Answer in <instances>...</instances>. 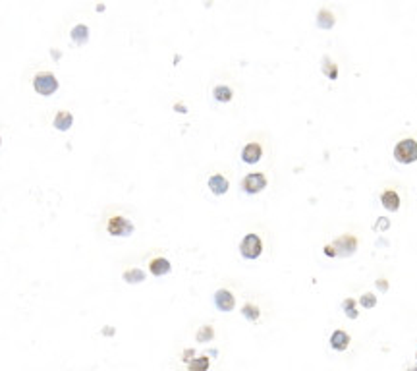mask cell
<instances>
[{
	"label": "cell",
	"mask_w": 417,
	"mask_h": 371,
	"mask_svg": "<svg viewBox=\"0 0 417 371\" xmlns=\"http://www.w3.org/2000/svg\"><path fill=\"white\" fill-rule=\"evenodd\" d=\"M394 159L402 165H410L417 161V141L416 139H402L394 147Z\"/></svg>",
	"instance_id": "1"
},
{
	"label": "cell",
	"mask_w": 417,
	"mask_h": 371,
	"mask_svg": "<svg viewBox=\"0 0 417 371\" xmlns=\"http://www.w3.org/2000/svg\"><path fill=\"white\" fill-rule=\"evenodd\" d=\"M33 87L41 95H52L58 89V81H56L54 74H50V72H39L35 76V79H33Z\"/></svg>",
	"instance_id": "2"
},
{
	"label": "cell",
	"mask_w": 417,
	"mask_h": 371,
	"mask_svg": "<svg viewBox=\"0 0 417 371\" xmlns=\"http://www.w3.org/2000/svg\"><path fill=\"white\" fill-rule=\"evenodd\" d=\"M240 251H242V255H244L246 259H257V257L261 255V251H263V242H261V238H259L257 234H247V236L242 240V244H240Z\"/></svg>",
	"instance_id": "3"
},
{
	"label": "cell",
	"mask_w": 417,
	"mask_h": 371,
	"mask_svg": "<svg viewBox=\"0 0 417 371\" xmlns=\"http://www.w3.org/2000/svg\"><path fill=\"white\" fill-rule=\"evenodd\" d=\"M108 232L112 236H130L134 232V224L126 216H112L108 220Z\"/></svg>",
	"instance_id": "4"
},
{
	"label": "cell",
	"mask_w": 417,
	"mask_h": 371,
	"mask_svg": "<svg viewBox=\"0 0 417 371\" xmlns=\"http://www.w3.org/2000/svg\"><path fill=\"white\" fill-rule=\"evenodd\" d=\"M267 186V176L261 174V172H253V174H247L242 182V189L246 193H259L261 189H265Z\"/></svg>",
	"instance_id": "5"
},
{
	"label": "cell",
	"mask_w": 417,
	"mask_h": 371,
	"mask_svg": "<svg viewBox=\"0 0 417 371\" xmlns=\"http://www.w3.org/2000/svg\"><path fill=\"white\" fill-rule=\"evenodd\" d=\"M215 304L220 311H232L234 306H236V298L230 290H218L215 294Z\"/></svg>",
	"instance_id": "6"
},
{
	"label": "cell",
	"mask_w": 417,
	"mask_h": 371,
	"mask_svg": "<svg viewBox=\"0 0 417 371\" xmlns=\"http://www.w3.org/2000/svg\"><path fill=\"white\" fill-rule=\"evenodd\" d=\"M261 155H263V147H261L259 143H247V145L244 147V151H242V159H244V163H247V165L259 163Z\"/></svg>",
	"instance_id": "7"
},
{
	"label": "cell",
	"mask_w": 417,
	"mask_h": 371,
	"mask_svg": "<svg viewBox=\"0 0 417 371\" xmlns=\"http://www.w3.org/2000/svg\"><path fill=\"white\" fill-rule=\"evenodd\" d=\"M350 344V335L346 331H334L332 337H330V346L338 352H344Z\"/></svg>",
	"instance_id": "8"
},
{
	"label": "cell",
	"mask_w": 417,
	"mask_h": 371,
	"mask_svg": "<svg viewBox=\"0 0 417 371\" xmlns=\"http://www.w3.org/2000/svg\"><path fill=\"white\" fill-rule=\"evenodd\" d=\"M334 246H342V247H338V253H342V255H352V253L355 251V247H357V242H355V238H352V236H342V238H338V240L334 242Z\"/></svg>",
	"instance_id": "9"
},
{
	"label": "cell",
	"mask_w": 417,
	"mask_h": 371,
	"mask_svg": "<svg viewBox=\"0 0 417 371\" xmlns=\"http://www.w3.org/2000/svg\"><path fill=\"white\" fill-rule=\"evenodd\" d=\"M228 180L222 176V174H215V176H211L209 178V187H211V191L213 193H216V195H222V193H226L228 191Z\"/></svg>",
	"instance_id": "10"
},
{
	"label": "cell",
	"mask_w": 417,
	"mask_h": 371,
	"mask_svg": "<svg viewBox=\"0 0 417 371\" xmlns=\"http://www.w3.org/2000/svg\"><path fill=\"white\" fill-rule=\"evenodd\" d=\"M381 201H383V207L388 209V211H398L400 209V197L396 191L392 189H386L383 195H381Z\"/></svg>",
	"instance_id": "11"
},
{
	"label": "cell",
	"mask_w": 417,
	"mask_h": 371,
	"mask_svg": "<svg viewBox=\"0 0 417 371\" xmlns=\"http://www.w3.org/2000/svg\"><path fill=\"white\" fill-rule=\"evenodd\" d=\"M149 267H151V273H153L154 277H162V275L170 273V263H168V259H164V257L153 259V261L149 263Z\"/></svg>",
	"instance_id": "12"
},
{
	"label": "cell",
	"mask_w": 417,
	"mask_h": 371,
	"mask_svg": "<svg viewBox=\"0 0 417 371\" xmlns=\"http://www.w3.org/2000/svg\"><path fill=\"white\" fill-rule=\"evenodd\" d=\"M74 124V118H72V114L70 112H58L56 116H54V126L58 128V130H70V126Z\"/></svg>",
	"instance_id": "13"
},
{
	"label": "cell",
	"mask_w": 417,
	"mask_h": 371,
	"mask_svg": "<svg viewBox=\"0 0 417 371\" xmlns=\"http://www.w3.org/2000/svg\"><path fill=\"white\" fill-rule=\"evenodd\" d=\"M87 37H89V29H87L83 23H79V25H76V27H74V31H72V39H74L76 43L83 45V43L87 41Z\"/></svg>",
	"instance_id": "14"
},
{
	"label": "cell",
	"mask_w": 417,
	"mask_h": 371,
	"mask_svg": "<svg viewBox=\"0 0 417 371\" xmlns=\"http://www.w3.org/2000/svg\"><path fill=\"white\" fill-rule=\"evenodd\" d=\"M232 97H234V93H232V89H230L228 85H218V87H215V99H216V101L228 103Z\"/></svg>",
	"instance_id": "15"
},
{
	"label": "cell",
	"mask_w": 417,
	"mask_h": 371,
	"mask_svg": "<svg viewBox=\"0 0 417 371\" xmlns=\"http://www.w3.org/2000/svg\"><path fill=\"white\" fill-rule=\"evenodd\" d=\"M209 370V358L207 356H199L195 360L189 362L187 366V371H207Z\"/></svg>",
	"instance_id": "16"
},
{
	"label": "cell",
	"mask_w": 417,
	"mask_h": 371,
	"mask_svg": "<svg viewBox=\"0 0 417 371\" xmlns=\"http://www.w3.org/2000/svg\"><path fill=\"white\" fill-rule=\"evenodd\" d=\"M319 27H332L334 25V19H332V14L326 12V10H321L319 12V19H317Z\"/></svg>",
	"instance_id": "17"
},
{
	"label": "cell",
	"mask_w": 417,
	"mask_h": 371,
	"mask_svg": "<svg viewBox=\"0 0 417 371\" xmlns=\"http://www.w3.org/2000/svg\"><path fill=\"white\" fill-rule=\"evenodd\" d=\"M213 337H215V331H213V327H209V325H205V327H201V329L197 331V340H199V342L213 340Z\"/></svg>",
	"instance_id": "18"
},
{
	"label": "cell",
	"mask_w": 417,
	"mask_h": 371,
	"mask_svg": "<svg viewBox=\"0 0 417 371\" xmlns=\"http://www.w3.org/2000/svg\"><path fill=\"white\" fill-rule=\"evenodd\" d=\"M242 313H244L249 321H257V319H259V315H261V311H259L255 306H251V304H246V306H244V309H242Z\"/></svg>",
	"instance_id": "19"
},
{
	"label": "cell",
	"mask_w": 417,
	"mask_h": 371,
	"mask_svg": "<svg viewBox=\"0 0 417 371\" xmlns=\"http://www.w3.org/2000/svg\"><path fill=\"white\" fill-rule=\"evenodd\" d=\"M124 278H126L128 282H141V280L145 278V275H143V271H139V269H132V271H126V273H124Z\"/></svg>",
	"instance_id": "20"
},
{
	"label": "cell",
	"mask_w": 417,
	"mask_h": 371,
	"mask_svg": "<svg viewBox=\"0 0 417 371\" xmlns=\"http://www.w3.org/2000/svg\"><path fill=\"white\" fill-rule=\"evenodd\" d=\"M359 304H361L363 308H373V306L377 304V298H375L373 294H365V296H361Z\"/></svg>",
	"instance_id": "21"
},
{
	"label": "cell",
	"mask_w": 417,
	"mask_h": 371,
	"mask_svg": "<svg viewBox=\"0 0 417 371\" xmlns=\"http://www.w3.org/2000/svg\"><path fill=\"white\" fill-rule=\"evenodd\" d=\"M354 306H355V302H354V300H346V302H344L346 313H348V317H352V319H355V317H357V311H354Z\"/></svg>",
	"instance_id": "22"
},
{
	"label": "cell",
	"mask_w": 417,
	"mask_h": 371,
	"mask_svg": "<svg viewBox=\"0 0 417 371\" xmlns=\"http://www.w3.org/2000/svg\"><path fill=\"white\" fill-rule=\"evenodd\" d=\"M191 354H193V350H185V352H184V356H182V360H184V362H187V360L191 358Z\"/></svg>",
	"instance_id": "23"
},
{
	"label": "cell",
	"mask_w": 417,
	"mask_h": 371,
	"mask_svg": "<svg viewBox=\"0 0 417 371\" xmlns=\"http://www.w3.org/2000/svg\"><path fill=\"white\" fill-rule=\"evenodd\" d=\"M324 253H326V255H336V251L332 249V246H326V247H324Z\"/></svg>",
	"instance_id": "24"
},
{
	"label": "cell",
	"mask_w": 417,
	"mask_h": 371,
	"mask_svg": "<svg viewBox=\"0 0 417 371\" xmlns=\"http://www.w3.org/2000/svg\"><path fill=\"white\" fill-rule=\"evenodd\" d=\"M386 286H388V284H386L385 280H379V288H381V290H386Z\"/></svg>",
	"instance_id": "25"
},
{
	"label": "cell",
	"mask_w": 417,
	"mask_h": 371,
	"mask_svg": "<svg viewBox=\"0 0 417 371\" xmlns=\"http://www.w3.org/2000/svg\"><path fill=\"white\" fill-rule=\"evenodd\" d=\"M410 371H417V370H410Z\"/></svg>",
	"instance_id": "26"
}]
</instances>
